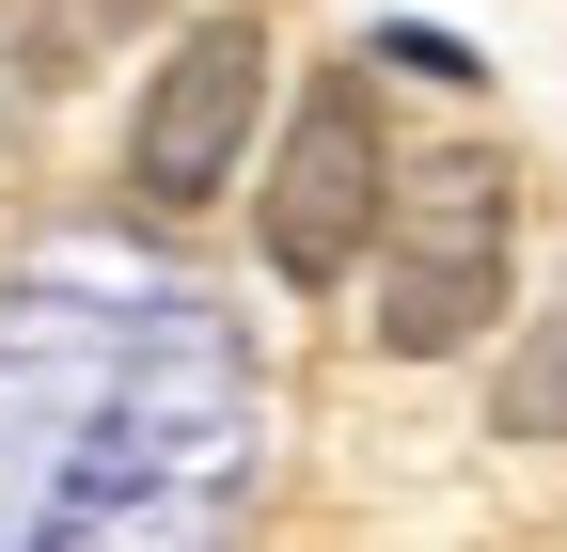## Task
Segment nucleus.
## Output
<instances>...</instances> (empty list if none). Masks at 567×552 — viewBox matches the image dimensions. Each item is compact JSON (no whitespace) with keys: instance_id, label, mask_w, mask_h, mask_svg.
I'll use <instances>...</instances> for the list:
<instances>
[{"instance_id":"1","label":"nucleus","mask_w":567,"mask_h":552,"mask_svg":"<svg viewBox=\"0 0 567 552\" xmlns=\"http://www.w3.org/2000/svg\"><path fill=\"white\" fill-rule=\"evenodd\" d=\"M505 237H520V174L505 159H442L379 205V348L442 364L505 316Z\"/></svg>"},{"instance_id":"2","label":"nucleus","mask_w":567,"mask_h":552,"mask_svg":"<svg viewBox=\"0 0 567 552\" xmlns=\"http://www.w3.org/2000/svg\"><path fill=\"white\" fill-rule=\"evenodd\" d=\"M379 205H394V143H379V95L363 80H316L268 143V190H252V237L300 300H331L347 268L379 253Z\"/></svg>"},{"instance_id":"3","label":"nucleus","mask_w":567,"mask_h":552,"mask_svg":"<svg viewBox=\"0 0 567 552\" xmlns=\"http://www.w3.org/2000/svg\"><path fill=\"white\" fill-rule=\"evenodd\" d=\"M252 126H268V32L221 17V32L158 48V80L126 111V190L158 205V222H189V205H221L252 174Z\"/></svg>"},{"instance_id":"4","label":"nucleus","mask_w":567,"mask_h":552,"mask_svg":"<svg viewBox=\"0 0 567 552\" xmlns=\"http://www.w3.org/2000/svg\"><path fill=\"white\" fill-rule=\"evenodd\" d=\"M505 442H567V300L520 331V364H505V410H488Z\"/></svg>"},{"instance_id":"5","label":"nucleus","mask_w":567,"mask_h":552,"mask_svg":"<svg viewBox=\"0 0 567 552\" xmlns=\"http://www.w3.org/2000/svg\"><path fill=\"white\" fill-rule=\"evenodd\" d=\"M379 63H410V80H488V63H473V48H457V32H410V17H394V32H379Z\"/></svg>"}]
</instances>
